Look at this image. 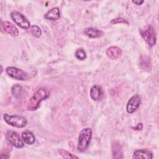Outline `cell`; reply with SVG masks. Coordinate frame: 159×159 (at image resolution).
Returning a JSON list of instances; mask_svg holds the SVG:
<instances>
[{"label":"cell","mask_w":159,"mask_h":159,"mask_svg":"<svg viewBox=\"0 0 159 159\" xmlns=\"http://www.w3.org/2000/svg\"><path fill=\"white\" fill-rule=\"evenodd\" d=\"M92 130L89 127H86L80 131L77 145L78 151L83 152L88 149L92 138Z\"/></svg>","instance_id":"7a4b0ae2"},{"label":"cell","mask_w":159,"mask_h":159,"mask_svg":"<svg viewBox=\"0 0 159 159\" xmlns=\"http://www.w3.org/2000/svg\"><path fill=\"white\" fill-rule=\"evenodd\" d=\"M140 33L142 38L149 47H152L155 45L157 42V37L155 29L152 25H149L147 27V28L141 29L140 30Z\"/></svg>","instance_id":"277c9868"},{"label":"cell","mask_w":159,"mask_h":159,"mask_svg":"<svg viewBox=\"0 0 159 159\" xmlns=\"http://www.w3.org/2000/svg\"><path fill=\"white\" fill-rule=\"evenodd\" d=\"M60 17V9L58 7H55L51 9L45 14V18L50 20H58Z\"/></svg>","instance_id":"9a60e30c"},{"label":"cell","mask_w":159,"mask_h":159,"mask_svg":"<svg viewBox=\"0 0 159 159\" xmlns=\"http://www.w3.org/2000/svg\"><path fill=\"white\" fill-rule=\"evenodd\" d=\"M6 138L7 140L16 148H21L24 147V143L22 139L20 137V135L17 132L13 130H8L6 134Z\"/></svg>","instance_id":"8992f818"},{"label":"cell","mask_w":159,"mask_h":159,"mask_svg":"<svg viewBox=\"0 0 159 159\" xmlns=\"http://www.w3.org/2000/svg\"><path fill=\"white\" fill-rule=\"evenodd\" d=\"M103 96V91L102 88L98 86L94 85L91 87L90 89V96L94 101L100 100Z\"/></svg>","instance_id":"7c38bea8"},{"label":"cell","mask_w":159,"mask_h":159,"mask_svg":"<svg viewBox=\"0 0 159 159\" xmlns=\"http://www.w3.org/2000/svg\"><path fill=\"white\" fill-rule=\"evenodd\" d=\"M140 102V97L138 94H135L132 96L129 99L127 104L126 111L127 113L132 114L133 112H134L139 107Z\"/></svg>","instance_id":"ba28073f"},{"label":"cell","mask_w":159,"mask_h":159,"mask_svg":"<svg viewBox=\"0 0 159 159\" xmlns=\"http://www.w3.org/2000/svg\"><path fill=\"white\" fill-rule=\"evenodd\" d=\"M7 74L11 78L20 81H24L27 78V73L23 70L13 66H8L6 68Z\"/></svg>","instance_id":"52a82bcc"},{"label":"cell","mask_w":159,"mask_h":159,"mask_svg":"<svg viewBox=\"0 0 159 159\" xmlns=\"http://www.w3.org/2000/svg\"><path fill=\"white\" fill-rule=\"evenodd\" d=\"M118 23H124L129 24V22L124 19L121 17H117L111 20V24H118Z\"/></svg>","instance_id":"7402d4cb"},{"label":"cell","mask_w":159,"mask_h":159,"mask_svg":"<svg viewBox=\"0 0 159 159\" xmlns=\"http://www.w3.org/2000/svg\"><path fill=\"white\" fill-rule=\"evenodd\" d=\"M11 17L17 25L24 29H28L30 26V23L28 19L22 13L17 11L11 12Z\"/></svg>","instance_id":"5b68a950"},{"label":"cell","mask_w":159,"mask_h":159,"mask_svg":"<svg viewBox=\"0 0 159 159\" xmlns=\"http://www.w3.org/2000/svg\"><path fill=\"white\" fill-rule=\"evenodd\" d=\"M75 57L78 60H83L86 58V52L83 48H78L75 52Z\"/></svg>","instance_id":"d6986e66"},{"label":"cell","mask_w":159,"mask_h":159,"mask_svg":"<svg viewBox=\"0 0 159 159\" xmlns=\"http://www.w3.org/2000/svg\"><path fill=\"white\" fill-rule=\"evenodd\" d=\"M22 91V88L21 86H20L18 84H16L14 85L12 88H11V91L12 93L15 96H18L21 94V92Z\"/></svg>","instance_id":"44dd1931"},{"label":"cell","mask_w":159,"mask_h":159,"mask_svg":"<svg viewBox=\"0 0 159 159\" xmlns=\"http://www.w3.org/2000/svg\"><path fill=\"white\" fill-rule=\"evenodd\" d=\"M2 29L9 35L13 37H17L19 35V30L11 22L6 20L1 21Z\"/></svg>","instance_id":"9c48e42d"},{"label":"cell","mask_w":159,"mask_h":159,"mask_svg":"<svg viewBox=\"0 0 159 159\" xmlns=\"http://www.w3.org/2000/svg\"><path fill=\"white\" fill-rule=\"evenodd\" d=\"M49 96L50 92L47 89H39L30 98L27 104V110L32 111L37 109L40 106V102L43 100L47 99Z\"/></svg>","instance_id":"6da1fadb"},{"label":"cell","mask_w":159,"mask_h":159,"mask_svg":"<svg viewBox=\"0 0 159 159\" xmlns=\"http://www.w3.org/2000/svg\"><path fill=\"white\" fill-rule=\"evenodd\" d=\"M3 118L7 124L14 127L23 128L26 126L27 124L26 118L19 115H9L7 114H4Z\"/></svg>","instance_id":"3957f363"},{"label":"cell","mask_w":159,"mask_h":159,"mask_svg":"<svg viewBox=\"0 0 159 159\" xmlns=\"http://www.w3.org/2000/svg\"><path fill=\"white\" fill-rule=\"evenodd\" d=\"M143 128V124L142 123H139L138 124H137L135 127H132V129L134 130H142Z\"/></svg>","instance_id":"603a6c76"},{"label":"cell","mask_w":159,"mask_h":159,"mask_svg":"<svg viewBox=\"0 0 159 159\" xmlns=\"http://www.w3.org/2000/svg\"><path fill=\"white\" fill-rule=\"evenodd\" d=\"M84 34L90 38H98L103 35V32L94 27H87L84 30Z\"/></svg>","instance_id":"4fadbf2b"},{"label":"cell","mask_w":159,"mask_h":159,"mask_svg":"<svg viewBox=\"0 0 159 159\" xmlns=\"http://www.w3.org/2000/svg\"><path fill=\"white\" fill-rule=\"evenodd\" d=\"M21 137L24 143L27 145H32L35 141V137L34 134L30 130H25L22 132L21 134Z\"/></svg>","instance_id":"5bb4252c"},{"label":"cell","mask_w":159,"mask_h":159,"mask_svg":"<svg viewBox=\"0 0 159 159\" xmlns=\"http://www.w3.org/2000/svg\"><path fill=\"white\" fill-rule=\"evenodd\" d=\"M134 4H135V5H137V6H140V5H141L144 1H132Z\"/></svg>","instance_id":"cb8c5ba5"},{"label":"cell","mask_w":159,"mask_h":159,"mask_svg":"<svg viewBox=\"0 0 159 159\" xmlns=\"http://www.w3.org/2000/svg\"><path fill=\"white\" fill-rule=\"evenodd\" d=\"M122 150L120 146L119 143L115 142L112 145V155L115 158H121L120 155L122 156Z\"/></svg>","instance_id":"e0dca14e"},{"label":"cell","mask_w":159,"mask_h":159,"mask_svg":"<svg viewBox=\"0 0 159 159\" xmlns=\"http://www.w3.org/2000/svg\"><path fill=\"white\" fill-rule=\"evenodd\" d=\"M60 154L62 156L63 158H78V157H76V155L72 154L71 153L66 151V150H65L63 149H60L58 150Z\"/></svg>","instance_id":"ffe728a7"},{"label":"cell","mask_w":159,"mask_h":159,"mask_svg":"<svg viewBox=\"0 0 159 159\" xmlns=\"http://www.w3.org/2000/svg\"><path fill=\"white\" fill-rule=\"evenodd\" d=\"M133 158L138 159V158H147V159H152L153 158L152 153L146 149H140L137 150L134 152Z\"/></svg>","instance_id":"8fae6325"},{"label":"cell","mask_w":159,"mask_h":159,"mask_svg":"<svg viewBox=\"0 0 159 159\" xmlns=\"http://www.w3.org/2000/svg\"><path fill=\"white\" fill-rule=\"evenodd\" d=\"M30 33L35 38H39L42 35L40 28L37 25H32L30 27Z\"/></svg>","instance_id":"ac0fdd59"},{"label":"cell","mask_w":159,"mask_h":159,"mask_svg":"<svg viewBox=\"0 0 159 159\" xmlns=\"http://www.w3.org/2000/svg\"><path fill=\"white\" fill-rule=\"evenodd\" d=\"M140 66L145 71H150L151 70V61L150 57L146 55H142L140 59Z\"/></svg>","instance_id":"2e32d148"},{"label":"cell","mask_w":159,"mask_h":159,"mask_svg":"<svg viewBox=\"0 0 159 159\" xmlns=\"http://www.w3.org/2000/svg\"><path fill=\"white\" fill-rule=\"evenodd\" d=\"M106 55L111 60H116L122 55V50L120 48L116 46H111L106 50Z\"/></svg>","instance_id":"30bf717a"}]
</instances>
